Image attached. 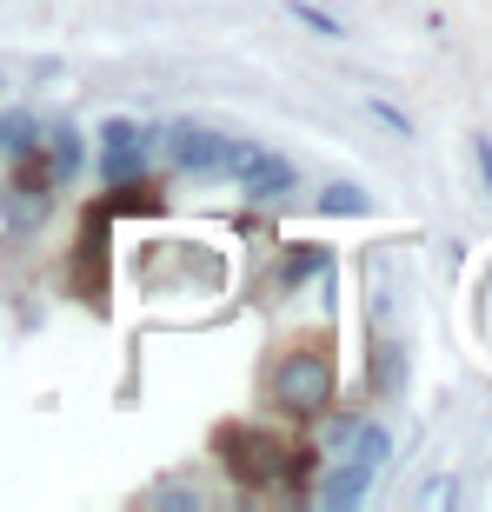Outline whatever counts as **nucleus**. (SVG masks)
Here are the masks:
<instances>
[{"instance_id": "nucleus-1", "label": "nucleus", "mask_w": 492, "mask_h": 512, "mask_svg": "<svg viewBox=\"0 0 492 512\" xmlns=\"http://www.w3.org/2000/svg\"><path fill=\"white\" fill-rule=\"evenodd\" d=\"M386 453H393V433L386 426H360V439H353V453L326 473V486H320V499L333 512H346V506H360L366 499V486H373V473L386 466Z\"/></svg>"}, {"instance_id": "nucleus-2", "label": "nucleus", "mask_w": 492, "mask_h": 512, "mask_svg": "<svg viewBox=\"0 0 492 512\" xmlns=\"http://www.w3.org/2000/svg\"><path fill=\"white\" fill-rule=\"evenodd\" d=\"M220 180H240L253 200H280V193H293V160L273 147H253V140H227V153H220Z\"/></svg>"}, {"instance_id": "nucleus-3", "label": "nucleus", "mask_w": 492, "mask_h": 512, "mask_svg": "<svg viewBox=\"0 0 492 512\" xmlns=\"http://www.w3.org/2000/svg\"><path fill=\"white\" fill-rule=\"evenodd\" d=\"M273 393H280L286 413H320L326 399H333V360L326 353H293L273 373Z\"/></svg>"}, {"instance_id": "nucleus-4", "label": "nucleus", "mask_w": 492, "mask_h": 512, "mask_svg": "<svg viewBox=\"0 0 492 512\" xmlns=\"http://www.w3.org/2000/svg\"><path fill=\"white\" fill-rule=\"evenodd\" d=\"M220 459L233 466V479H246V486H266V479L280 473L286 446L273 433H260V426H227L220 433Z\"/></svg>"}, {"instance_id": "nucleus-5", "label": "nucleus", "mask_w": 492, "mask_h": 512, "mask_svg": "<svg viewBox=\"0 0 492 512\" xmlns=\"http://www.w3.org/2000/svg\"><path fill=\"white\" fill-rule=\"evenodd\" d=\"M160 147H167V160H173L180 173H207V180H220L227 133H207V127H193V120H173V127L160 133Z\"/></svg>"}, {"instance_id": "nucleus-6", "label": "nucleus", "mask_w": 492, "mask_h": 512, "mask_svg": "<svg viewBox=\"0 0 492 512\" xmlns=\"http://www.w3.org/2000/svg\"><path fill=\"white\" fill-rule=\"evenodd\" d=\"M147 133L133 127V120H107L100 127V180L107 187H120V180H140V167H147Z\"/></svg>"}, {"instance_id": "nucleus-7", "label": "nucleus", "mask_w": 492, "mask_h": 512, "mask_svg": "<svg viewBox=\"0 0 492 512\" xmlns=\"http://www.w3.org/2000/svg\"><path fill=\"white\" fill-rule=\"evenodd\" d=\"M320 207H326V213H346V220H360V213H373V200H366L353 180H333V187L320 193Z\"/></svg>"}, {"instance_id": "nucleus-8", "label": "nucleus", "mask_w": 492, "mask_h": 512, "mask_svg": "<svg viewBox=\"0 0 492 512\" xmlns=\"http://www.w3.org/2000/svg\"><path fill=\"white\" fill-rule=\"evenodd\" d=\"M47 160H54V173L67 180V173L80 167V133L74 127H54V133H47Z\"/></svg>"}, {"instance_id": "nucleus-9", "label": "nucleus", "mask_w": 492, "mask_h": 512, "mask_svg": "<svg viewBox=\"0 0 492 512\" xmlns=\"http://www.w3.org/2000/svg\"><path fill=\"white\" fill-rule=\"evenodd\" d=\"M286 14L300 20V27H313V34H326V40H340V34H346L340 14H326V7H313V0H286Z\"/></svg>"}, {"instance_id": "nucleus-10", "label": "nucleus", "mask_w": 492, "mask_h": 512, "mask_svg": "<svg viewBox=\"0 0 492 512\" xmlns=\"http://www.w3.org/2000/svg\"><path fill=\"white\" fill-rule=\"evenodd\" d=\"M320 266H333V253L326 247H300L293 260H286V280H306V273H320Z\"/></svg>"}, {"instance_id": "nucleus-11", "label": "nucleus", "mask_w": 492, "mask_h": 512, "mask_svg": "<svg viewBox=\"0 0 492 512\" xmlns=\"http://www.w3.org/2000/svg\"><path fill=\"white\" fill-rule=\"evenodd\" d=\"M366 114H373V120H386V127H393L399 133V140H413V120H406V114H399V107H393V100H366Z\"/></svg>"}, {"instance_id": "nucleus-12", "label": "nucleus", "mask_w": 492, "mask_h": 512, "mask_svg": "<svg viewBox=\"0 0 492 512\" xmlns=\"http://www.w3.org/2000/svg\"><path fill=\"white\" fill-rule=\"evenodd\" d=\"M473 160H479V180H486V193H492V140H486V133L473 140Z\"/></svg>"}]
</instances>
